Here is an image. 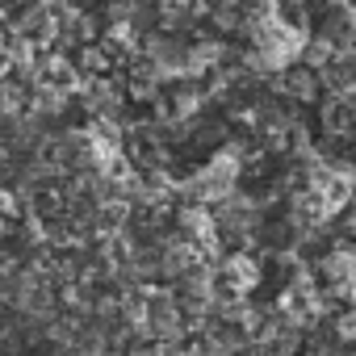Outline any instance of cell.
<instances>
[{"label":"cell","mask_w":356,"mask_h":356,"mask_svg":"<svg viewBox=\"0 0 356 356\" xmlns=\"http://www.w3.org/2000/svg\"><path fill=\"white\" fill-rule=\"evenodd\" d=\"M352 30H356V22H352Z\"/></svg>","instance_id":"obj_1"}]
</instances>
